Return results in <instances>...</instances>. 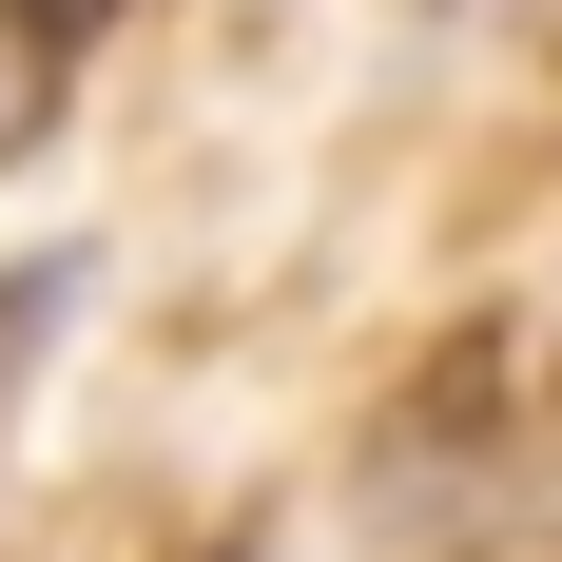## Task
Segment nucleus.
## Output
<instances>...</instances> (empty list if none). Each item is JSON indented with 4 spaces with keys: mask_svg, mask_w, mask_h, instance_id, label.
I'll return each mask as SVG.
<instances>
[{
    "mask_svg": "<svg viewBox=\"0 0 562 562\" xmlns=\"http://www.w3.org/2000/svg\"><path fill=\"white\" fill-rule=\"evenodd\" d=\"M214 562H252V543H214Z\"/></svg>",
    "mask_w": 562,
    "mask_h": 562,
    "instance_id": "nucleus-2",
    "label": "nucleus"
},
{
    "mask_svg": "<svg viewBox=\"0 0 562 562\" xmlns=\"http://www.w3.org/2000/svg\"><path fill=\"white\" fill-rule=\"evenodd\" d=\"M0 20H20V58H58L78 20H98V0H0Z\"/></svg>",
    "mask_w": 562,
    "mask_h": 562,
    "instance_id": "nucleus-1",
    "label": "nucleus"
}]
</instances>
